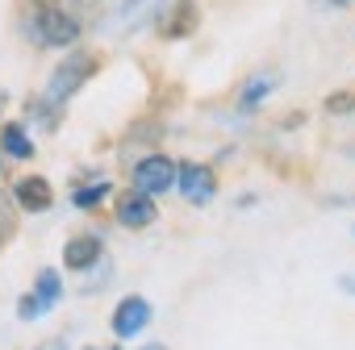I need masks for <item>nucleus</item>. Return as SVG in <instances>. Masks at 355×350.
<instances>
[{
	"label": "nucleus",
	"mask_w": 355,
	"mask_h": 350,
	"mask_svg": "<svg viewBox=\"0 0 355 350\" xmlns=\"http://www.w3.org/2000/svg\"><path fill=\"white\" fill-rule=\"evenodd\" d=\"M175 188H180L184 201H193V205H209L214 192H218V175H214V167L189 158V163H175Z\"/></svg>",
	"instance_id": "obj_3"
},
{
	"label": "nucleus",
	"mask_w": 355,
	"mask_h": 350,
	"mask_svg": "<svg viewBox=\"0 0 355 350\" xmlns=\"http://www.w3.org/2000/svg\"><path fill=\"white\" fill-rule=\"evenodd\" d=\"M159 9H163V0H121V9H117L121 17H117V21L134 30V26H142V21H150V17H155Z\"/></svg>",
	"instance_id": "obj_12"
},
{
	"label": "nucleus",
	"mask_w": 355,
	"mask_h": 350,
	"mask_svg": "<svg viewBox=\"0 0 355 350\" xmlns=\"http://www.w3.org/2000/svg\"><path fill=\"white\" fill-rule=\"evenodd\" d=\"M5 104H9V92H5V88H0V109H5Z\"/></svg>",
	"instance_id": "obj_22"
},
{
	"label": "nucleus",
	"mask_w": 355,
	"mask_h": 350,
	"mask_svg": "<svg viewBox=\"0 0 355 350\" xmlns=\"http://www.w3.org/2000/svg\"><path fill=\"white\" fill-rule=\"evenodd\" d=\"M159 13H163V17H159V34H163L167 42L189 38V34L197 30V21H201L197 0H171V9H159Z\"/></svg>",
	"instance_id": "obj_5"
},
{
	"label": "nucleus",
	"mask_w": 355,
	"mask_h": 350,
	"mask_svg": "<svg viewBox=\"0 0 355 350\" xmlns=\"http://www.w3.org/2000/svg\"><path fill=\"white\" fill-rule=\"evenodd\" d=\"M38 5H59V9H71V13H80V9L96 5V0H38Z\"/></svg>",
	"instance_id": "obj_18"
},
{
	"label": "nucleus",
	"mask_w": 355,
	"mask_h": 350,
	"mask_svg": "<svg viewBox=\"0 0 355 350\" xmlns=\"http://www.w3.org/2000/svg\"><path fill=\"white\" fill-rule=\"evenodd\" d=\"M101 259H105V246H101V238H92V234L71 238L67 250H63V263H67L71 271H88V267H96Z\"/></svg>",
	"instance_id": "obj_9"
},
{
	"label": "nucleus",
	"mask_w": 355,
	"mask_h": 350,
	"mask_svg": "<svg viewBox=\"0 0 355 350\" xmlns=\"http://www.w3.org/2000/svg\"><path fill=\"white\" fill-rule=\"evenodd\" d=\"M155 213H159L155 201H150L146 192H138V188L125 192V196L117 201V221H121L125 230H146V225L155 221Z\"/></svg>",
	"instance_id": "obj_7"
},
{
	"label": "nucleus",
	"mask_w": 355,
	"mask_h": 350,
	"mask_svg": "<svg viewBox=\"0 0 355 350\" xmlns=\"http://www.w3.org/2000/svg\"><path fill=\"white\" fill-rule=\"evenodd\" d=\"M338 288H343V292H355V275H343V279H338Z\"/></svg>",
	"instance_id": "obj_20"
},
{
	"label": "nucleus",
	"mask_w": 355,
	"mask_h": 350,
	"mask_svg": "<svg viewBox=\"0 0 355 350\" xmlns=\"http://www.w3.org/2000/svg\"><path fill=\"white\" fill-rule=\"evenodd\" d=\"M0 146H5L9 158H30L34 154V142H30L26 125H17V121H9L5 129H0Z\"/></svg>",
	"instance_id": "obj_11"
},
{
	"label": "nucleus",
	"mask_w": 355,
	"mask_h": 350,
	"mask_svg": "<svg viewBox=\"0 0 355 350\" xmlns=\"http://www.w3.org/2000/svg\"><path fill=\"white\" fill-rule=\"evenodd\" d=\"M34 296H38V304H42V308H55V304H59V296H63V279H59V271H51V267H46V271L38 275Z\"/></svg>",
	"instance_id": "obj_13"
},
{
	"label": "nucleus",
	"mask_w": 355,
	"mask_h": 350,
	"mask_svg": "<svg viewBox=\"0 0 355 350\" xmlns=\"http://www.w3.org/2000/svg\"><path fill=\"white\" fill-rule=\"evenodd\" d=\"M134 188L146 192V196L171 192V188H175V163H171L167 154H146V158H138V167H134Z\"/></svg>",
	"instance_id": "obj_4"
},
{
	"label": "nucleus",
	"mask_w": 355,
	"mask_h": 350,
	"mask_svg": "<svg viewBox=\"0 0 355 350\" xmlns=\"http://www.w3.org/2000/svg\"><path fill=\"white\" fill-rule=\"evenodd\" d=\"M13 201L26 213H46L55 205V192H51V184L42 180V175H26V180H17V188H13Z\"/></svg>",
	"instance_id": "obj_8"
},
{
	"label": "nucleus",
	"mask_w": 355,
	"mask_h": 350,
	"mask_svg": "<svg viewBox=\"0 0 355 350\" xmlns=\"http://www.w3.org/2000/svg\"><path fill=\"white\" fill-rule=\"evenodd\" d=\"M334 5H347V0H334Z\"/></svg>",
	"instance_id": "obj_23"
},
{
	"label": "nucleus",
	"mask_w": 355,
	"mask_h": 350,
	"mask_svg": "<svg viewBox=\"0 0 355 350\" xmlns=\"http://www.w3.org/2000/svg\"><path fill=\"white\" fill-rule=\"evenodd\" d=\"M38 350H67V342H63V338H51V342H42Z\"/></svg>",
	"instance_id": "obj_19"
},
{
	"label": "nucleus",
	"mask_w": 355,
	"mask_h": 350,
	"mask_svg": "<svg viewBox=\"0 0 355 350\" xmlns=\"http://www.w3.org/2000/svg\"><path fill=\"white\" fill-rule=\"evenodd\" d=\"M150 300H142V296H125L121 304H117V313H113V333L117 338H138L146 325H150Z\"/></svg>",
	"instance_id": "obj_6"
},
{
	"label": "nucleus",
	"mask_w": 355,
	"mask_h": 350,
	"mask_svg": "<svg viewBox=\"0 0 355 350\" xmlns=\"http://www.w3.org/2000/svg\"><path fill=\"white\" fill-rule=\"evenodd\" d=\"M272 88H276L272 75H251L247 88H243V96H239V113H255V109L272 96Z\"/></svg>",
	"instance_id": "obj_10"
},
{
	"label": "nucleus",
	"mask_w": 355,
	"mask_h": 350,
	"mask_svg": "<svg viewBox=\"0 0 355 350\" xmlns=\"http://www.w3.org/2000/svg\"><path fill=\"white\" fill-rule=\"evenodd\" d=\"M42 313H46V308L38 304V296H21V300H17V317H21V321H38Z\"/></svg>",
	"instance_id": "obj_16"
},
{
	"label": "nucleus",
	"mask_w": 355,
	"mask_h": 350,
	"mask_svg": "<svg viewBox=\"0 0 355 350\" xmlns=\"http://www.w3.org/2000/svg\"><path fill=\"white\" fill-rule=\"evenodd\" d=\"M30 34H34L42 46L63 50V46H76V42H80L84 21H80V13H71V9H59V5H34V13H30Z\"/></svg>",
	"instance_id": "obj_1"
},
{
	"label": "nucleus",
	"mask_w": 355,
	"mask_h": 350,
	"mask_svg": "<svg viewBox=\"0 0 355 350\" xmlns=\"http://www.w3.org/2000/svg\"><path fill=\"white\" fill-rule=\"evenodd\" d=\"M105 350H113V346H105Z\"/></svg>",
	"instance_id": "obj_24"
},
{
	"label": "nucleus",
	"mask_w": 355,
	"mask_h": 350,
	"mask_svg": "<svg viewBox=\"0 0 355 350\" xmlns=\"http://www.w3.org/2000/svg\"><path fill=\"white\" fill-rule=\"evenodd\" d=\"M138 350H167L163 342H150V346H138Z\"/></svg>",
	"instance_id": "obj_21"
},
{
	"label": "nucleus",
	"mask_w": 355,
	"mask_h": 350,
	"mask_svg": "<svg viewBox=\"0 0 355 350\" xmlns=\"http://www.w3.org/2000/svg\"><path fill=\"white\" fill-rule=\"evenodd\" d=\"M326 109H330V113H347V109H355V96H351V92L330 96V100H326Z\"/></svg>",
	"instance_id": "obj_17"
},
{
	"label": "nucleus",
	"mask_w": 355,
	"mask_h": 350,
	"mask_svg": "<svg viewBox=\"0 0 355 350\" xmlns=\"http://www.w3.org/2000/svg\"><path fill=\"white\" fill-rule=\"evenodd\" d=\"M109 192H113V188H109V180H96V184L76 188V192H71V205H76V209H96Z\"/></svg>",
	"instance_id": "obj_14"
},
{
	"label": "nucleus",
	"mask_w": 355,
	"mask_h": 350,
	"mask_svg": "<svg viewBox=\"0 0 355 350\" xmlns=\"http://www.w3.org/2000/svg\"><path fill=\"white\" fill-rule=\"evenodd\" d=\"M17 234V213H13V196L0 192V246H9V238Z\"/></svg>",
	"instance_id": "obj_15"
},
{
	"label": "nucleus",
	"mask_w": 355,
	"mask_h": 350,
	"mask_svg": "<svg viewBox=\"0 0 355 350\" xmlns=\"http://www.w3.org/2000/svg\"><path fill=\"white\" fill-rule=\"evenodd\" d=\"M96 75V59L88 55V50H71L55 71H51V84H46V92H42V100L46 104H55V109H63V100H71L88 80Z\"/></svg>",
	"instance_id": "obj_2"
}]
</instances>
